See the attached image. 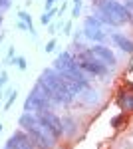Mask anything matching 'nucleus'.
<instances>
[{
    "label": "nucleus",
    "mask_w": 133,
    "mask_h": 149,
    "mask_svg": "<svg viewBox=\"0 0 133 149\" xmlns=\"http://www.w3.org/2000/svg\"><path fill=\"white\" fill-rule=\"evenodd\" d=\"M93 8H95L93 16L101 24H107V26H121L125 22H131L133 18V14L119 0H95Z\"/></svg>",
    "instance_id": "obj_1"
},
{
    "label": "nucleus",
    "mask_w": 133,
    "mask_h": 149,
    "mask_svg": "<svg viewBox=\"0 0 133 149\" xmlns=\"http://www.w3.org/2000/svg\"><path fill=\"white\" fill-rule=\"evenodd\" d=\"M40 80H44L50 86V90L54 92V103H58V105H70L76 100V93L68 88V84L60 78V74L54 68H46L42 72V76H40Z\"/></svg>",
    "instance_id": "obj_2"
},
{
    "label": "nucleus",
    "mask_w": 133,
    "mask_h": 149,
    "mask_svg": "<svg viewBox=\"0 0 133 149\" xmlns=\"http://www.w3.org/2000/svg\"><path fill=\"white\" fill-rule=\"evenodd\" d=\"M78 60L79 68L84 70V74H89V76H95V78H105L107 74H109V66H105L101 60L97 58H93L89 54L88 48H84V50H78Z\"/></svg>",
    "instance_id": "obj_3"
},
{
    "label": "nucleus",
    "mask_w": 133,
    "mask_h": 149,
    "mask_svg": "<svg viewBox=\"0 0 133 149\" xmlns=\"http://www.w3.org/2000/svg\"><path fill=\"white\" fill-rule=\"evenodd\" d=\"M36 117H38L40 127H42V129H44V131L52 139H54V141H58V139L64 135V125H62V119H60V117H58L52 109H42V111H38V113H36Z\"/></svg>",
    "instance_id": "obj_4"
},
{
    "label": "nucleus",
    "mask_w": 133,
    "mask_h": 149,
    "mask_svg": "<svg viewBox=\"0 0 133 149\" xmlns=\"http://www.w3.org/2000/svg\"><path fill=\"white\" fill-rule=\"evenodd\" d=\"M52 103L54 102H52L38 86H34L32 90H30V93H28V97H26V102H24V111L38 113V111H42V109H50Z\"/></svg>",
    "instance_id": "obj_5"
},
{
    "label": "nucleus",
    "mask_w": 133,
    "mask_h": 149,
    "mask_svg": "<svg viewBox=\"0 0 133 149\" xmlns=\"http://www.w3.org/2000/svg\"><path fill=\"white\" fill-rule=\"evenodd\" d=\"M84 36L91 40L93 44H103V40L107 38L103 28H101V22L95 18V16H88L86 22H84Z\"/></svg>",
    "instance_id": "obj_6"
},
{
    "label": "nucleus",
    "mask_w": 133,
    "mask_h": 149,
    "mask_svg": "<svg viewBox=\"0 0 133 149\" xmlns=\"http://www.w3.org/2000/svg\"><path fill=\"white\" fill-rule=\"evenodd\" d=\"M4 147L6 149H36L32 139H30V135H28V131H24V129H16L10 137H8Z\"/></svg>",
    "instance_id": "obj_7"
},
{
    "label": "nucleus",
    "mask_w": 133,
    "mask_h": 149,
    "mask_svg": "<svg viewBox=\"0 0 133 149\" xmlns=\"http://www.w3.org/2000/svg\"><path fill=\"white\" fill-rule=\"evenodd\" d=\"M28 135H30V139H32V143H34V147H36V149H52L56 145V141L46 133L42 127H40V123L34 125L32 129L28 131Z\"/></svg>",
    "instance_id": "obj_8"
},
{
    "label": "nucleus",
    "mask_w": 133,
    "mask_h": 149,
    "mask_svg": "<svg viewBox=\"0 0 133 149\" xmlns=\"http://www.w3.org/2000/svg\"><path fill=\"white\" fill-rule=\"evenodd\" d=\"M89 54L93 58H97V60H101L105 66H109V68H115V64H117V58H115V54L111 52V48H107L105 44H93L91 48H88Z\"/></svg>",
    "instance_id": "obj_9"
},
{
    "label": "nucleus",
    "mask_w": 133,
    "mask_h": 149,
    "mask_svg": "<svg viewBox=\"0 0 133 149\" xmlns=\"http://www.w3.org/2000/svg\"><path fill=\"white\" fill-rule=\"evenodd\" d=\"M74 66H78V60H76V56H74L72 52L66 50V52H60V54L56 56L52 68H54L56 72H70Z\"/></svg>",
    "instance_id": "obj_10"
},
{
    "label": "nucleus",
    "mask_w": 133,
    "mask_h": 149,
    "mask_svg": "<svg viewBox=\"0 0 133 149\" xmlns=\"http://www.w3.org/2000/svg\"><path fill=\"white\" fill-rule=\"evenodd\" d=\"M111 42L125 54H133V40L127 38L123 32H111Z\"/></svg>",
    "instance_id": "obj_11"
},
{
    "label": "nucleus",
    "mask_w": 133,
    "mask_h": 149,
    "mask_svg": "<svg viewBox=\"0 0 133 149\" xmlns=\"http://www.w3.org/2000/svg\"><path fill=\"white\" fill-rule=\"evenodd\" d=\"M34 125H38V117H36V113H32V111H24V113H20V117H18V127H20V129L30 131Z\"/></svg>",
    "instance_id": "obj_12"
},
{
    "label": "nucleus",
    "mask_w": 133,
    "mask_h": 149,
    "mask_svg": "<svg viewBox=\"0 0 133 149\" xmlns=\"http://www.w3.org/2000/svg\"><path fill=\"white\" fill-rule=\"evenodd\" d=\"M62 125H64V135H74V133H76L78 123H76V119H74V117L66 115V117L62 119Z\"/></svg>",
    "instance_id": "obj_13"
},
{
    "label": "nucleus",
    "mask_w": 133,
    "mask_h": 149,
    "mask_svg": "<svg viewBox=\"0 0 133 149\" xmlns=\"http://www.w3.org/2000/svg\"><path fill=\"white\" fill-rule=\"evenodd\" d=\"M18 20H22V22H26L28 24V28H30V34L36 38V28H34V22H32V16L28 14L26 10H20L18 12Z\"/></svg>",
    "instance_id": "obj_14"
},
{
    "label": "nucleus",
    "mask_w": 133,
    "mask_h": 149,
    "mask_svg": "<svg viewBox=\"0 0 133 149\" xmlns=\"http://www.w3.org/2000/svg\"><path fill=\"white\" fill-rule=\"evenodd\" d=\"M10 64H12V66H16L18 70H22V72L28 68V62H26V58H24V56H14Z\"/></svg>",
    "instance_id": "obj_15"
},
{
    "label": "nucleus",
    "mask_w": 133,
    "mask_h": 149,
    "mask_svg": "<svg viewBox=\"0 0 133 149\" xmlns=\"http://www.w3.org/2000/svg\"><path fill=\"white\" fill-rule=\"evenodd\" d=\"M56 12H58L56 8H50V10H46L44 14H42V18H40V22L44 24V26H48V24L52 22V18L56 16Z\"/></svg>",
    "instance_id": "obj_16"
},
{
    "label": "nucleus",
    "mask_w": 133,
    "mask_h": 149,
    "mask_svg": "<svg viewBox=\"0 0 133 149\" xmlns=\"http://www.w3.org/2000/svg\"><path fill=\"white\" fill-rule=\"evenodd\" d=\"M8 100H6V103H4V109H10V105L14 102H16V95H18V90H8Z\"/></svg>",
    "instance_id": "obj_17"
},
{
    "label": "nucleus",
    "mask_w": 133,
    "mask_h": 149,
    "mask_svg": "<svg viewBox=\"0 0 133 149\" xmlns=\"http://www.w3.org/2000/svg\"><path fill=\"white\" fill-rule=\"evenodd\" d=\"M125 119V115L119 113V115H115L113 119H111V127H115V129H119V125H121V121Z\"/></svg>",
    "instance_id": "obj_18"
},
{
    "label": "nucleus",
    "mask_w": 133,
    "mask_h": 149,
    "mask_svg": "<svg viewBox=\"0 0 133 149\" xmlns=\"http://www.w3.org/2000/svg\"><path fill=\"white\" fill-rule=\"evenodd\" d=\"M56 44H58V42H56V38H54V40H50V42L46 44V48H44V50H46V54L54 52V50H56Z\"/></svg>",
    "instance_id": "obj_19"
},
{
    "label": "nucleus",
    "mask_w": 133,
    "mask_h": 149,
    "mask_svg": "<svg viewBox=\"0 0 133 149\" xmlns=\"http://www.w3.org/2000/svg\"><path fill=\"white\" fill-rule=\"evenodd\" d=\"M6 84H8V74H6V72H0V90H2Z\"/></svg>",
    "instance_id": "obj_20"
},
{
    "label": "nucleus",
    "mask_w": 133,
    "mask_h": 149,
    "mask_svg": "<svg viewBox=\"0 0 133 149\" xmlns=\"http://www.w3.org/2000/svg\"><path fill=\"white\" fill-rule=\"evenodd\" d=\"M79 10H81V4H74V8H72V18H79Z\"/></svg>",
    "instance_id": "obj_21"
},
{
    "label": "nucleus",
    "mask_w": 133,
    "mask_h": 149,
    "mask_svg": "<svg viewBox=\"0 0 133 149\" xmlns=\"http://www.w3.org/2000/svg\"><path fill=\"white\" fill-rule=\"evenodd\" d=\"M12 58H14V48H8V54H6V58H4V62H2V64H10Z\"/></svg>",
    "instance_id": "obj_22"
},
{
    "label": "nucleus",
    "mask_w": 133,
    "mask_h": 149,
    "mask_svg": "<svg viewBox=\"0 0 133 149\" xmlns=\"http://www.w3.org/2000/svg\"><path fill=\"white\" fill-rule=\"evenodd\" d=\"M12 6V0H0V10H8Z\"/></svg>",
    "instance_id": "obj_23"
},
{
    "label": "nucleus",
    "mask_w": 133,
    "mask_h": 149,
    "mask_svg": "<svg viewBox=\"0 0 133 149\" xmlns=\"http://www.w3.org/2000/svg\"><path fill=\"white\" fill-rule=\"evenodd\" d=\"M16 26H18V30H28V32H30L28 24H26V22H22V20H18V22H16Z\"/></svg>",
    "instance_id": "obj_24"
},
{
    "label": "nucleus",
    "mask_w": 133,
    "mask_h": 149,
    "mask_svg": "<svg viewBox=\"0 0 133 149\" xmlns=\"http://www.w3.org/2000/svg\"><path fill=\"white\" fill-rule=\"evenodd\" d=\"M70 32H72V22H66V24H64V34H70Z\"/></svg>",
    "instance_id": "obj_25"
},
{
    "label": "nucleus",
    "mask_w": 133,
    "mask_h": 149,
    "mask_svg": "<svg viewBox=\"0 0 133 149\" xmlns=\"http://www.w3.org/2000/svg\"><path fill=\"white\" fill-rule=\"evenodd\" d=\"M54 2H56V0H46V2H44V8H46V10H50V8L54 6Z\"/></svg>",
    "instance_id": "obj_26"
},
{
    "label": "nucleus",
    "mask_w": 133,
    "mask_h": 149,
    "mask_svg": "<svg viewBox=\"0 0 133 149\" xmlns=\"http://www.w3.org/2000/svg\"><path fill=\"white\" fill-rule=\"evenodd\" d=\"M56 30H58V26H56V24H52V26H50V34H56Z\"/></svg>",
    "instance_id": "obj_27"
},
{
    "label": "nucleus",
    "mask_w": 133,
    "mask_h": 149,
    "mask_svg": "<svg viewBox=\"0 0 133 149\" xmlns=\"http://www.w3.org/2000/svg\"><path fill=\"white\" fill-rule=\"evenodd\" d=\"M2 40H4V34H2V32H0V44H2Z\"/></svg>",
    "instance_id": "obj_28"
},
{
    "label": "nucleus",
    "mask_w": 133,
    "mask_h": 149,
    "mask_svg": "<svg viewBox=\"0 0 133 149\" xmlns=\"http://www.w3.org/2000/svg\"><path fill=\"white\" fill-rule=\"evenodd\" d=\"M74 4H81V0H74Z\"/></svg>",
    "instance_id": "obj_29"
},
{
    "label": "nucleus",
    "mask_w": 133,
    "mask_h": 149,
    "mask_svg": "<svg viewBox=\"0 0 133 149\" xmlns=\"http://www.w3.org/2000/svg\"><path fill=\"white\" fill-rule=\"evenodd\" d=\"M2 97H4V93H2V90H0V100H2Z\"/></svg>",
    "instance_id": "obj_30"
},
{
    "label": "nucleus",
    "mask_w": 133,
    "mask_h": 149,
    "mask_svg": "<svg viewBox=\"0 0 133 149\" xmlns=\"http://www.w3.org/2000/svg\"><path fill=\"white\" fill-rule=\"evenodd\" d=\"M2 20H4V18H2V14H0V26H2Z\"/></svg>",
    "instance_id": "obj_31"
},
{
    "label": "nucleus",
    "mask_w": 133,
    "mask_h": 149,
    "mask_svg": "<svg viewBox=\"0 0 133 149\" xmlns=\"http://www.w3.org/2000/svg\"><path fill=\"white\" fill-rule=\"evenodd\" d=\"M131 24H133V18H131Z\"/></svg>",
    "instance_id": "obj_32"
},
{
    "label": "nucleus",
    "mask_w": 133,
    "mask_h": 149,
    "mask_svg": "<svg viewBox=\"0 0 133 149\" xmlns=\"http://www.w3.org/2000/svg\"><path fill=\"white\" fill-rule=\"evenodd\" d=\"M2 149H6V147H2Z\"/></svg>",
    "instance_id": "obj_33"
}]
</instances>
